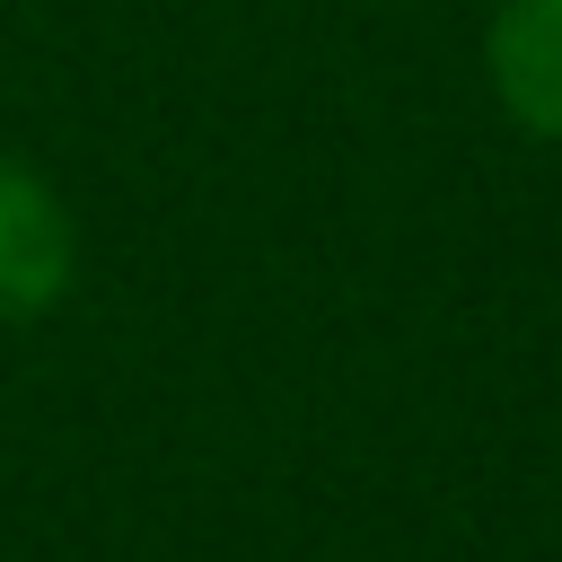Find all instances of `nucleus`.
<instances>
[{
	"instance_id": "nucleus-1",
	"label": "nucleus",
	"mask_w": 562,
	"mask_h": 562,
	"mask_svg": "<svg viewBox=\"0 0 562 562\" xmlns=\"http://www.w3.org/2000/svg\"><path fill=\"white\" fill-rule=\"evenodd\" d=\"M70 263H79V228H70V202L0 149V325L18 316H44L61 290H70Z\"/></svg>"
},
{
	"instance_id": "nucleus-2",
	"label": "nucleus",
	"mask_w": 562,
	"mask_h": 562,
	"mask_svg": "<svg viewBox=\"0 0 562 562\" xmlns=\"http://www.w3.org/2000/svg\"><path fill=\"white\" fill-rule=\"evenodd\" d=\"M483 70L518 132L562 140V0H501L483 35Z\"/></svg>"
}]
</instances>
